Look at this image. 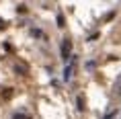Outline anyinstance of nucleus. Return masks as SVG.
Segmentation results:
<instances>
[{
    "label": "nucleus",
    "instance_id": "nucleus-1",
    "mask_svg": "<svg viewBox=\"0 0 121 119\" xmlns=\"http://www.w3.org/2000/svg\"><path fill=\"white\" fill-rule=\"evenodd\" d=\"M70 51H72V39H64V43H62V57L68 60L70 57Z\"/></svg>",
    "mask_w": 121,
    "mask_h": 119
},
{
    "label": "nucleus",
    "instance_id": "nucleus-2",
    "mask_svg": "<svg viewBox=\"0 0 121 119\" xmlns=\"http://www.w3.org/2000/svg\"><path fill=\"white\" fill-rule=\"evenodd\" d=\"M14 72H17V74H21V76H27V74H29V66L19 62L17 66H14Z\"/></svg>",
    "mask_w": 121,
    "mask_h": 119
},
{
    "label": "nucleus",
    "instance_id": "nucleus-3",
    "mask_svg": "<svg viewBox=\"0 0 121 119\" xmlns=\"http://www.w3.org/2000/svg\"><path fill=\"white\" fill-rule=\"evenodd\" d=\"M2 99H4V101L13 99V88H4V90H2Z\"/></svg>",
    "mask_w": 121,
    "mask_h": 119
},
{
    "label": "nucleus",
    "instance_id": "nucleus-4",
    "mask_svg": "<svg viewBox=\"0 0 121 119\" xmlns=\"http://www.w3.org/2000/svg\"><path fill=\"white\" fill-rule=\"evenodd\" d=\"M76 103H78V109H80V111H84V109H86V101H84V97H82V94L78 97V101H76Z\"/></svg>",
    "mask_w": 121,
    "mask_h": 119
},
{
    "label": "nucleus",
    "instance_id": "nucleus-5",
    "mask_svg": "<svg viewBox=\"0 0 121 119\" xmlns=\"http://www.w3.org/2000/svg\"><path fill=\"white\" fill-rule=\"evenodd\" d=\"M17 13H19V14H25L27 13V6H25V4H19V6H17Z\"/></svg>",
    "mask_w": 121,
    "mask_h": 119
},
{
    "label": "nucleus",
    "instance_id": "nucleus-6",
    "mask_svg": "<svg viewBox=\"0 0 121 119\" xmlns=\"http://www.w3.org/2000/svg\"><path fill=\"white\" fill-rule=\"evenodd\" d=\"M57 23H60V27H66V19H64V17H62V14L57 17Z\"/></svg>",
    "mask_w": 121,
    "mask_h": 119
},
{
    "label": "nucleus",
    "instance_id": "nucleus-7",
    "mask_svg": "<svg viewBox=\"0 0 121 119\" xmlns=\"http://www.w3.org/2000/svg\"><path fill=\"white\" fill-rule=\"evenodd\" d=\"M70 76H72V68H70V66H68V68H66V74H64V78H66V80H68Z\"/></svg>",
    "mask_w": 121,
    "mask_h": 119
},
{
    "label": "nucleus",
    "instance_id": "nucleus-8",
    "mask_svg": "<svg viewBox=\"0 0 121 119\" xmlns=\"http://www.w3.org/2000/svg\"><path fill=\"white\" fill-rule=\"evenodd\" d=\"M13 119H29V117H27V115H23V113H17Z\"/></svg>",
    "mask_w": 121,
    "mask_h": 119
},
{
    "label": "nucleus",
    "instance_id": "nucleus-9",
    "mask_svg": "<svg viewBox=\"0 0 121 119\" xmlns=\"http://www.w3.org/2000/svg\"><path fill=\"white\" fill-rule=\"evenodd\" d=\"M33 35H35V37H43V33L37 31V29H33Z\"/></svg>",
    "mask_w": 121,
    "mask_h": 119
},
{
    "label": "nucleus",
    "instance_id": "nucleus-10",
    "mask_svg": "<svg viewBox=\"0 0 121 119\" xmlns=\"http://www.w3.org/2000/svg\"><path fill=\"white\" fill-rule=\"evenodd\" d=\"M2 29H6V23H4V19H0V31Z\"/></svg>",
    "mask_w": 121,
    "mask_h": 119
}]
</instances>
